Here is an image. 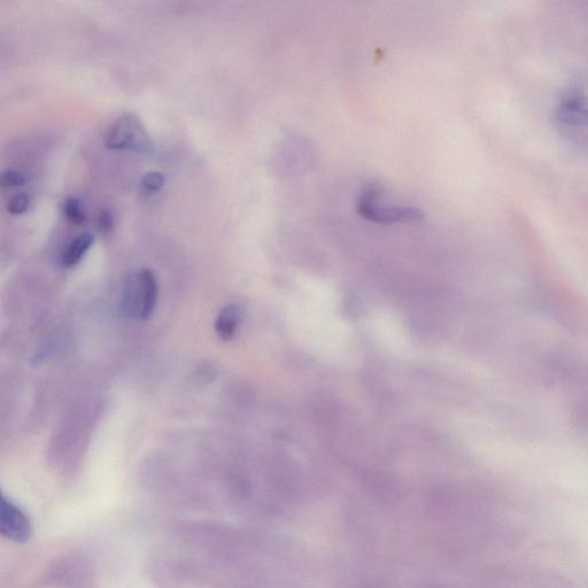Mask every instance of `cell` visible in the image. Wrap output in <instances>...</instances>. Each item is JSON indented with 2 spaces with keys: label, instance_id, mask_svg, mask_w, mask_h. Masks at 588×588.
<instances>
[{
  "label": "cell",
  "instance_id": "obj_1",
  "mask_svg": "<svg viewBox=\"0 0 588 588\" xmlns=\"http://www.w3.org/2000/svg\"><path fill=\"white\" fill-rule=\"evenodd\" d=\"M104 144L112 151L151 153L152 139L143 122L135 114H123L106 130Z\"/></svg>",
  "mask_w": 588,
  "mask_h": 588
},
{
  "label": "cell",
  "instance_id": "obj_2",
  "mask_svg": "<svg viewBox=\"0 0 588 588\" xmlns=\"http://www.w3.org/2000/svg\"><path fill=\"white\" fill-rule=\"evenodd\" d=\"M379 192L375 187H369L362 192L358 203V212L369 221L376 223H408L421 220L423 213L412 207L379 206Z\"/></svg>",
  "mask_w": 588,
  "mask_h": 588
},
{
  "label": "cell",
  "instance_id": "obj_3",
  "mask_svg": "<svg viewBox=\"0 0 588 588\" xmlns=\"http://www.w3.org/2000/svg\"><path fill=\"white\" fill-rule=\"evenodd\" d=\"M0 530L2 535L14 543H26L33 533L32 522L23 510L2 495L0 502Z\"/></svg>",
  "mask_w": 588,
  "mask_h": 588
},
{
  "label": "cell",
  "instance_id": "obj_4",
  "mask_svg": "<svg viewBox=\"0 0 588 588\" xmlns=\"http://www.w3.org/2000/svg\"><path fill=\"white\" fill-rule=\"evenodd\" d=\"M121 312L128 319L141 320V281H139V272L130 273L123 280L121 294Z\"/></svg>",
  "mask_w": 588,
  "mask_h": 588
},
{
  "label": "cell",
  "instance_id": "obj_5",
  "mask_svg": "<svg viewBox=\"0 0 588 588\" xmlns=\"http://www.w3.org/2000/svg\"><path fill=\"white\" fill-rule=\"evenodd\" d=\"M243 320L242 308L236 304L224 306L215 320V332L223 342H230L237 335Z\"/></svg>",
  "mask_w": 588,
  "mask_h": 588
},
{
  "label": "cell",
  "instance_id": "obj_6",
  "mask_svg": "<svg viewBox=\"0 0 588 588\" xmlns=\"http://www.w3.org/2000/svg\"><path fill=\"white\" fill-rule=\"evenodd\" d=\"M139 281H141V320L150 319L154 311H156L159 286L156 275L151 269L144 268L139 270Z\"/></svg>",
  "mask_w": 588,
  "mask_h": 588
},
{
  "label": "cell",
  "instance_id": "obj_7",
  "mask_svg": "<svg viewBox=\"0 0 588 588\" xmlns=\"http://www.w3.org/2000/svg\"><path fill=\"white\" fill-rule=\"evenodd\" d=\"M96 237L91 232H83L69 244L63 255V265L66 268H73L83 260L85 254L89 252L92 245L95 244Z\"/></svg>",
  "mask_w": 588,
  "mask_h": 588
},
{
  "label": "cell",
  "instance_id": "obj_8",
  "mask_svg": "<svg viewBox=\"0 0 588 588\" xmlns=\"http://www.w3.org/2000/svg\"><path fill=\"white\" fill-rule=\"evenodd\" d=\"M64 215L69 223L73 226H82L87 221V214H85L81 201L77 198H67L64 207Z\"/></svg>",
  "mask_w": 588,
  "mask_h": 588
},
{
  "label": "cell",
  "instance_id": "obj_9",
  "mask_svg": "<svg viewBox=\"0 0 588 588\" xmlns=\"http://www.w3.org/2000/svg\"><path fill=\"white\" fill-rule=\"evenodd\" d=\"M26 182L25 175L17 172V170H6V172L0 176V187L2 188H18L25 185Z\"/></svg>",
  "mask_w": 588,
  "mask_h": 588
},
{
  "label": "cell",
  "instance_id": "obj_10",
  "mask_svg": "<svg viewBox=\"0 0 588 588\" xmlns=\"http://www.w3.org/2000/svg\"><path fill=\"white\" fill-rule=\"evenodd\" d=\"M30 206V197L26 193L15 195L7 204V211L12 215H22L28 211Z\"/></svg>",
  "mask_w": 588,
  "mask_h": 588
},
{
  "label": "cell",
  "instance_id": "obj_11",
  "mask_svg": "<svg viewBox=\"0 0 588 588\" xmlns=\"http://www.w3.org/2000/svg\"><path fill=\"white\" fill-rule=\"evenodd\" d=\"M143 188L150 192H158L165 185V176L158 172H150L143 176Z\"/></svg>",
  "mask_w": 588,
  "mask_h": 588
},
{
  "label": "cell",
  "instance_id": "obj_12",
  "mask_svg": "<svg viewBox=\"0 0 588 588\" xmlns=\"http://www.w3.org/2000/svg\"><path fill=\"white\" fill-rule=\"evenodd\" d=\"M97 226L103 234H110L115 227L114 215L111 211H100L97 218Z\"/></svg>",
  "mask_w": 588,
  "mask_h": 588
}]
</instances>
